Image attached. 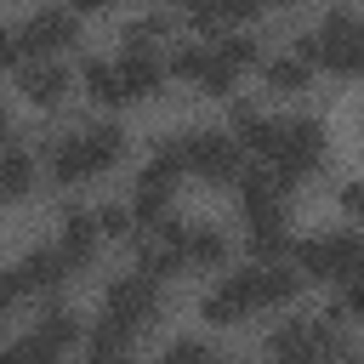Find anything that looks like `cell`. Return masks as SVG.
I'll list each match as a JSON object with an SVG mask.
<instances>
[{
    "label": "cell",
    "instance_id": "1",
    "mask_svg": "<svg viewBox=\"0 0 364 364\" xmlns=\"http://www.w3.org/2000/svg\"><path fill=\"white\" fill-rule=\"evenodd\" d=\"M119 154H125V131H119V125H91V131L63 136L46 165H51L57 182H91L97 171L119 165Z\"/></svg>",
    "mask_w": 364,
    "mask_h": 364
},
{
    "label": "cell",
    "instance_id": "2",
    "mask_svg": "<svg viewBox=\"0 0 364 364\" xmlns=\"http://www.w3.org/2000/svg\"><path fill=\"white\" fill-rule=\"evenodd\" d=\"M296 57L324 63V68H336V74H364V17H353V11H330L313 34L296 40Z\"/></svg>",
    "mask_w": 364,
    "mask_h": 364
},
{
    "label": "cell",
    "instance_id": "3",
    "mask_svg": "<svg viewBox=\"0 0 364 364\" xmlns=\"http://www.w3.org/2000/svg\"><path fill=\"white\" fill-rule=\"evenodd\" d=\"M267 353H273V358H284V364L336 358V353H341V330H336V318H330V313H307V318L279 324V330H273V341H267Z\"/></svg>",
    "mask_w": 364,
    "mask_h": 364
},
{
    "label": "cell",
    "instance_id": "4",
    "mask_svg": "<svg viewBox=\"0 0 364 364\" xmlns=\"http://www.w3.org/2000/svg\"><path fill=\"white\" fill-rule=\"evenodd\" d=\"M296 256H301V273H313V279H341V284L364 279V239H358V233L307 239Z\"/></svg>",
    "mask_w": 364,
    "mask_h": 364
},
{
    "label": "cell",
    "instance_id": "5",
    "mask_svg": "<svg viewBox=\"0 0 364 364\" xmlns=\"http://www.w3.org/2000/svg\"><path fill=\"white\" fill-rule=\"evenodd\" d=\"M182 165L199 171L205 182H239V136H228V131H188L182 136Z\"/></svg>",
    "mask_w": 364,
    "mask_h": 364
},
{
    "label": "cell",
    "instance_id": "6",
    "mask_svg": "<svg viewBox=\"0 0 364 364\" xmlns=\"http://www.w3.org/2000/svg\"><path fill=\"white\" fill-rule=\"evenodd\" d=\"M250 63H256V40H250V34L210 40V46H205V68H199V91L228 97V91H233V80H239Z\"/></svg>",
    "mask_w": 364,
    "mask_h": 364
},
{
    "label": "cell",
    "instance_id": "7",
    "mask_svg": "<svg viewBox=\"0 0 364 364\" xmlns=\"http://www.w3.org/2000/svg\"><path fill=\"white\" fill-rule=\"evenodd\" d=\"M318 159H324V125L318 119H284V142L273 154V171L296 188V176L318 171Z\"/></svg>",
    "mask_w": 364,
    "mask_h": 364
},
{
    "label": "cell",
    "instance_id": "8",
    "mask_svg": "<svg viewBox=\"0 0 364 364\" xmlns=\"http://www.w3.org/2000/svg\"><path fill=\"white\" fill-rule=\"evenodd\" d=\"M108 318L125 324V330L154 324V318H159V279H148V273L114 279V284H108Z\"/></svg>",
    "mask_w": 364,
    "mask_h": 364
},
{
    "label": "cell",
    "instance_id": "9",
    "mask_svg": "<svg viewBox=\"0 0 364 364\" xmlns=\"http://www.w3.org/2000/svg\"><path fill=\"white\" fill-rule=\"evenodd\" d=\"M239 284H245L250 307H284V301H290V296L301 290V279H296L290 267H279V262H262V267L239 273Z\"/></svg>",
    "mask_w": 364,
    "mask_h": 364
},
{
    "label": "cell",
    "instance_id": "10",
    "mask_svg": "<svg viewBox=\"0 0 364 364\" xmlns=\"http://www.w3.org/2000/svg\"><path fill=\"white\" fill-rule=\"evenodd\" d=\"M74 11H63V6H51V11H34L28 23H23V46L34 51V57H46V51H63V46H74Z\"/></svg>",
    "mask_w": 364,
    "mask_h": 364
},
{
    "label": "cell",
    "instance_id": "11",
    "mask_svg": "<svg viewBox=\"0 0 364 364\" xmlns=\"http://www.w3.org/2000/svg\"><path fill=\"white\" fill-rule=\"evenodd\" d=\"M63 273H68V262H63L57 250H34V256H23L6 279H11V290H17V296H40V290H57V284H63Z\"/></svg>",
    "mask_w": 364,
    "mask_h": 364
},
{
    "label": "cell",
    "instance_id": "12",
    "mask_svg": "<svg viewBox=\"0 0 364 364\" xmlns=\"http://www.w3.org/2000/svg\"><path fill=\"white\" fill-rule=\"evenodd\" d=\"M250 250H256L262 262H279V256L290 250V222H284V205H273V210H250Z\"/></svg>",
    "mask_w": 364,
    "mask_h": 364
},
{
    "label": "cell",
    "instance_id": "13",
    "mask_svg": "<svg viewBox=\"0 0 364 364\" xmlns=\"http://www.w3.org/2000/svg\"><path fill=\"white\" fill-rule=\"evenodd\" d=\"M91 250H97V216H91V210H68V216H63V233H57V256H63L68 267H85Z\"/></svg>",
    "mask_w": 364,
    "mask_h": 364
},
{
    "label": "cell",
    "instance_id": "14",
    "mask_svg": "<svg viewBox=\"0 0 364 364\" xmlns=\"http://www.w3.org/2000/svg\"><path fill=\"white\" fill-rule=\"evenodd\" d=\"M233 131H239V142L250 148V154H279V142H284V119H262L256 108H233Z\"/></svg>",
    "mask_w": 364,
    "mask_h": 364
},
{
    "label": "cell",
    "instance_id": "15",
    "mask_svg": "<svg viewBox=\"0 0 364 364\" xmlns=\"http://www.w3.org/2000/svg\"><path fill=\"white\" fill-rule=\"evenodd\" d=\"M17 91H23L28 102L51 108V102H63V91H68V74H63L57 63H28V68L17 74Z\"/></svg>",
    "mask_w": 364,
    "mask_h": 364
},
{
    "label": "cell",
    "instance_id": "16",
    "mask_svg": "<svg viewBox=\"0 0 364 364\" xmlns=\"http://www.w3.org/2000/svg\"><path fill=\"white\" fill-rule=\"evenodd\" d=\"M182 262H193V267H222V262H228V239H222V228H210V222L182 228Z\"/></svg>",
    "mask_w": 364,
    "mask_h": 364
},
{
    "label": "cell",
    "instance_id": "17",
    "mask_svg": "<svg viewBox=\"0 0 364 364\" xmlns=\"http://www.w3.org/2000/svg\"><path fill=\"white\" fill-rule=\"evenodd\" d=\"M245 313H256V307H250V296H245L239 273H228V279L205 296V318H210V324H239Z\"/></svg>",
    "mask_w": 364,
    "mask_h": 364
},
{
    "label": "cell",
    "instance_id": "18",
    "mask_svg": "<svg viewBox=\"0 0 364 364\" xmlns=\"http://www.w3.org/2000/svg\"><path fill=\"white\" fill-rule=\"evenodd\" d=\"M119 80H125V97H154V91H159V80H165V68H159V57H154V51H125Z\"/></svg>",
    "mask_w": 364,
    "mask_h": 364
},
{
    "label": "cell",
    "instance_id": "19",
    "mask_svg": "<svg viewBox=\"0 0 364 364\" xmlns=\"http://www.w3.org/2000/svg\"><path fill=\"white\" fill-rule=\"evenodd\" d=\"M284 193H290V182H284L279 171H245V176H239V199H245V210H273Z\"/></svg>",
    "mask_w": 364,
    "mask_h": 364
},
{
    "label": "cell",
    "instance_id": "20",
    "mask_svg": "<svg viewBox=\"0 0 364 364\" xmlns=\"http://www.w3.org/2000/svg\"><path fill=\"white\" fill-rule=\"evenodd\" d=\"M28 188H34V159H28L23 148L0 154V193H6V199H23Z\"/></svg>",
    "mask_w": 364,
    "mask_h": 364
},
{
    "label": "cell",
    "instance_id": "21",
    "mask_svg": "<svg viewBox=\"0 0 364 364\" xmlns=\"http://www.w3.org/2000/svg\"><path fill=\"white\" fill-rule=\"evenodd\" d=\"M307 74H313V63H307V57H273V63L262 68V80H267L273 91H301V85H307Z\"/></svg>",
    "mask_w": 364,
    "mask_h": 364
},
{
    "label": "cell",
    "instance_id": "22",
    "mask_svg": "<svg viewBox=\"0 0 364 364\" xmlns=\"http://www.w3.org/2000/svg\"><path fill=\"white\" fill-rule=\"evenodd\" d=\"M85 91L97 102H125V80H119V63H85Z\"/></svg>",
    "mask_w": 364,
    "mask_h": 364
},
{
    "label": "cell",
    "instance_id": "23",
    "mask_svg": "<svg viewBox=\"0 0 364 364\" xmlns=\"http://www.w3.org/2000/svg\"><path fill=\"white\" fill-rule=\"evenodd\" d=\"M57 358H63V353H57L40 330H34V336H23V341H11V347L0 353V364H57Z\"/></svg>",
    "mask_w": 364,
    "mask_h": 364
},
{
    "label": "cell",
    "instance_id": "24",
    "mask_svg": "<svg viewBox=\"0 0 364 364\" xmlns=\"http://www.w3.org/2000/svg\"><path fill=\"white\" fill-rule=\"evenodd\" d=\"M40 336H46V341H51L57 353H68V347L80 341V318H74L68 307H51V313L40 318Z\"/></svg>",
    "mask_w": 364,
    "mask_h": 364
},
{
    "label": "cell",
    "instance_id": "25",
    "mask_svg": "<svg viewBox=\"0 0 364 364\" xmlns=\"http://www.w3.org/2000/svg\"><path fill=\"white\" fill-rule=\"evenodd\" d=\"M165 34H171L165 17H136V23L125 28V51H154V40H165Z\"/></svg>",
    "mask_w": 364,
    "mask_h": 364
},
{
    "label": "cell",
    "instance_id": "26",
    "mask_svg": "<svg viewBox=\"0 0 364 364\" xmlns=\"http://www.w3.org/2000/svg\"><path fill=\"white\" fill-rule=\"evenodd\" d=\"M131 228H136V216H131L125 205H102V210H97V233H108V239H131Z\"/></svg>",
    "mask_w": 364,
    "mask_h": 364
},
{
    "label": "cell",
    "instance_id": "27",
    "mask_svg": "<svg viewBox=\"0 0 364 364\" xmlns=\"http://www.w3.org/2000/svg\"><path fill=\"white\" fill-rule=\"evenodd\" d=\"M159 364H216V353H210L205 341H171Z\"/></svg>",
    "mask_w": 364,
    "mask_h": 364
},
{
    "label": "cell",
    "instance_id": "28",
    "mask_svg": "<svg viewBox=\"0 0 364 364\" xmlns=\"http://www.w3.org/2000/svg\"><path fill=\"white\" fill-rule=\"evenodd\" d=\"M199 68H205V46H176V57H171V74L199 85Z\"/></svg>",
    "mask_w": 364,
    "mask_h": 364
},
{
    "label": "cell",
    "instance_id": "29",
    "mask_svg": "<svg viewBox=\"0 0 364 364\" xmlns=\"http://www.w3.org/2000/svg\"><path fill=\"white\" fill-rule=\"evenodd\" d=\"M23 51H28V46H23V28H0V68H11Z\"/></svg>",
    "mask_w": 364,
    "mask_h": 364
},
{
    "label": "cell",
    "instance_id": "30",
    "mask_svg": "<svg viewBox=\"0 0 364 364\" xmlns=\"http://www.w3.org/2000/svg\"><path fill=\"white\" fill-rule=\"evenodd\" d=\"M341 210H347V216H364V188H358V182L341 188Z\"/></svg>",
    "mask_w": 364,
    "mask_h": 364
},
{
    "label": "cell",
    "instance_id": "31",
    "mask_svg": "<svg viewBox=\"0 0 364 364\" xmlns=\"http://www.w3.org/2000/svg\"><path fill=\"white\" fill-rule=\"evenodd\" d=\"M347 313H353V318H364V279H353V284H347Z\"/></svg>",
    "mask_w": 364,
    "mask_h": 364
},
{
    "label": "cell",
    "instance_id": "32",
    "mask_svg": "<svg viewBox=\"0 0 364 364\" xmlns=\"http://www.w3.org/2000/svg\"><path fill=\"white\" fill-rule=\"evenodd\" d=\"M68 6H74V11H108L114 0H68Z\"/></svg>",
    "mask_w": 364,
    "mask_h": 364
},
{
    "label": "cell",
    "instance_id": "33",
    "mask_svg": "<svg viewBox=\"0 0 364 364\" xmlns=\"http://www.w3.org/2000/svg\"><path fill=\"white\" fill-rule=\"evenodd\" d=\"M17 301V290H11V279H0V318H6V307Z\"/></svg>",
    "mask_w": 364,
    "mask_h": 364
},
{
    "label": "cell",
    "instance_id": "34",
    "mask_svg": "<svg viewBox=\"0 0 364 364\" xmlns=\"http://www.w3.org/2000/svg\"><path fill=\"white\" fill-rule=\"evenodd\" d=\"M91 364H131L125 353H108V358H91Z\"/></svg>",
    "mask_w": 364,
    "mask_h": 364
},
{
    "label": "cell",
    "instance_id": "35",
    "mask_svg": "<svg viewBox=\"0 0 364 364\" xmlns=\"http://www.w3.org/2000/svg\"><path fill=\"white\" fill-rule=\"evenodd\" d=\"M273 6H301V0H273Z\"/></svg>",
    "mask_w": 364,
    "mask_h": 364
},
{
    "label": "cell",
    "instance_id": "36",
    "mask_svg": "<svg viewBox=\"0 0 364 364\" xmlns=\"http://www.w3.org/2000/svg\"><path fill=\"white\" fill-rule=\"evenodd\" d=\"M341 364H364V358H341Z\"/></svg>",
    "mask_w": 364,
    "mask_h": 364
},
{
    "label": "cell",
    "instance_id": "37",
    "mask_svg": "<svg viewBox=\"0 0 364 364\" xmlns=\"http://www.w3.org/2000/svg\"><path fill=\"white\" fill-rule=\"evenodd\" d=\"M0 131H6V108H0Z\"/></svg>",
    "mask_w": 364,
    "mask_h": 364
},
{
    "label": "cell",
    "instance_id": "38",
    "mask_svg": "<svg viewBox=\"0 0 364 364\" xmlns=\"http://www.w3.org/2000/svg\"><path fill=\"white\" fill-rule=\"evenodd\" d=\"M0 205H6V193H0Z\"/></svg>",
    "mask_w": 364,
    "mask_h": 364
},
{
    "label": "cell",
    "instance_id": "39",
    "mask_svg": "<svg viewBox=\"0 0 364 364\" xmlns=\"http://www.w3.org/2000/svg\"><path fill=\"white\" fill-rule=\"evenodd\" d=\"M273 364H284V358H273Z\"/></svg>",
    "mask_w": 364,
    "mask_h": 364
}]
</instances>
